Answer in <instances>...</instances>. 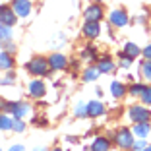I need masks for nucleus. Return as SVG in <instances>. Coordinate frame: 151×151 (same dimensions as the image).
Masks as SVG:
<instances>
[{
    "instance_id": "nucleus-1",
    "label": "nucleus",
    "mask_w": 151,
    "mask_h": 151,
    "mask_svg": "<svg viewBox=\"0 0 151 151\" xmlns=\"http://www.w3.org/2000/svg\"><path fill=\"white\" fill-rule=\"evenodd\" d=\"M27 70L33 76H47V72H49V60H45V58H33V60L27 62Z\"/></svg>"
},
{
    "instance_id": "nucleus-2",
    "label": "nucleus",
    "mask_w": 151,
    "mask_h": 151,
    "mask_svg": "<svg viewBox=\"0 0 151 151\" xmlns=\"http://www.w3.org/2000/svg\"><path fill=\"white\" fill-rule=\"evenodd\" d=\"M114 142H116V145H118L120 149H130V147L134 145L132 132H130V130H126V128L118 130V132H116V138H114Z\"/></svg>"
},
{
    "instance_id": "nucleus-3",
    "label": "nucleus",
    "mask_w": 151,
    "mask_h": 151,
    "mask_svg": "<svg viewBox=\"0 0 151 151\" xmlns=\"http://www.w3.org/2000/svg\"><path fill=\"white\" fill-rule=\"evenodd\" d=\"M6 111L12 112L14 118H23L31 109H29L27 103H6Z\"/></svg>"
},
{
    "instance_id": "nucleus-4",
    "label": "nucleus",
    "mask_w": 151,
    "mask_h": 151,
    "mask_svg": "<svg viewBox=\"0 0 151 151\" xmlns=\"http://www.w3.org/2000/svg\"><path fill=\"white\" fill-rule=\"evenodd\" d=\"M0 23H4V25H10L12 27L16 23V12H14L12 6H0Z\"/></svg>"
},
{
    "instance_id": "nucleus-5",
    "label": "nucleus",
    "mask_w": 151,
    "mask_h": 151,
    "mask_svg": "<svg viewBox=\"0 0 151 151\" xmlns=\"http://www.w3.org/2000/svg\"><path fill=\"white\" fill-rule=\"evenodd\" d=\"M103 6L101 4H91L85 8V19L87 22H101L103 19Z\"/></svg>"
},
{
    "instance_id": "nucleus-6",
    "label": "nucleus",
    "mask_w": 151,
    "mask_h": 151,
    "mask_svg": "<svg viewBox=\"0 0 151 151\" xmlns=\"http://www.w3.org/2000/svg\"><path fill=\"white\" fill-rule=\"evenodd\" d=\"M130 118H132L134 122H149L151 112L143 107H132L130 109Z\"/></svg>"
},
{
    "instance_id": "nucleus-7",
    "label": "nucleus",
    "mask_w": 151,
    "mask_h": 151,
    "mask_svg": "<svg viewBox=\"0 0 151 151\" xmlns=\"http://www.w3.org/2000/svg\"><path fill=\"white\" fill-rule=\"evenodd\" d=\"M109 19H111V23L114 27H124V25H128V14H126L124 10H112L111 16H109Z\"/></svg>"
},
{
    "instance_id": "nucleus-8",
    "label": "nucleus",
    "mask_w": 151,
    "mask_h": 151,
    "mask_svg": "<svg viewBox=\"0 0 151 151\" xmlns=\"http://www.w3.org/2000/svg\"><path fill=\"white\" fill-rule=\"evenodd\" d=\"M12 4H14L12 8H14V12H16V16L25 18V16L31 14V2H29V0H14Z\"/></svg>"
},
{
    "instance_id": "nucleus-9",
    "label": "nucleus",
    "mask_w": 151,
    "mask_h": 151,
    "mask_svg": "<svg viewBox=\"0 0 151 151\" xmlns=\"http://www.w3.org/2000/svg\"><path fill=\"white\" fill-rule=\"evenodd\" d=\"M29 95L31 97H35V99H39V97H43L45 95V91H47V87H45V81H41V80H33V81H29Z\"/></svg>"
},
{
    "instance_id": "nucleus-10",
    "label": "nucleus",
    "mask_w": 151,
    "mask_h": 151,
    "mask_svg": "<svg viewBox=\"0 0 151 151\" xmlns=\"http://www.w3.org/2000/svg\"><path fill=\"white\" fill-rule=\"evenodd\" d=\"M49 68H52V70H64V68H66V56L54 52L52 56L49 58Z\"/></svg>"
},
{
    "instance_id": "nucleus-11",
    "label": "nucleus",
    "mask_w": 151,
    "mask_h": 151,
    "mask_svg": "<svg viewBox=\"0 0 151 151\" xmlns=\"http://www.w3.org/2000/svg\"><path fill=\"white\" fill-rule=\"evenodd\" d=\"M101 33V27H99V22H85L83 25V35L89 37V39H95Z\"/></svg>"
},
{
    "instance_id": "nucleus-12",
    "label": "nucleus",
    "mask_w": 151,
    "mask_h": 151,
    "mask_svg": "<svg viewBox=\"0 0 151 151\" xmlns=\"http://www.w3.org/2000/svg\"><path fill=\"white\" fill-rule=\"evenodd\" d=\"M103 112H105V105L101 101L87 103V116H101Z\"/></svg>"
},
{
    "instance_id": "nucleus-13",
    "label": "nucleus",
    "mask_w": 151,
    "mask_h": 151,
    "mask_svg": "<svg viewBox=\"0 0 151 151\" xmlns=\"http://www.w3.org/2000/svg\"><path fill=\"white\" fill-rule=\"evenodd\" d=\"M91 151H111V143L107 138H97L91 143Z\"/></svg>"
},
{
    "instance_id": "nucleus-14",
    "label": "nucleus",
    "mask_w": 151,
    "mask_h": 151,
    "mask_svg": "<svg viewBox=\"0 0 151 151\" xmlns=\"http://www.w3.org/2000/svg\"><path fill=\"white\" fill-rule=\"evenodd\" d=\"M14 68V58L10 56V52H0V70H12Z\"/></svg>"
},
{
    "instance_id": "nucleus-15",
    "label": "nucleus",
    "mask_w": 151,
    "mask_h": 151,
    "mask_svg": "<svg viewBox=\"0 0 151 151\" xmlns=\"http://www.w3.org/2000/svg\"><path fill=\"white\" fill-rule=\"evenodd\" d=\"M151 126L147 124V122H136V126H134V134H136V136H139V138H145L147 134L151 132Z\"/></svg>"
},
{
    "instance_id": "nucleus-16",
    "label": "nucleus",
    "mask_w": 151,
    "mask_h": 151,
    "mask_svg": "<svg viewBox=\"0 0 151 151\" xmlns=\"http://www.w3.org/2000/svg\"><path fill=\"white\" fill-rule=\"evenodd\" d=\"M111 91H112V97H116V99H122L126 95V87L120 81H112L111 83Z\"/></svg>"
},
{
    "instance_id": "nucleus-17",
    "label": "nucleus",
    "mask_w": 151,
    "mask_h": 151,
    "mask_svg": "<svg viewBox=\"0 0 151 151\" xmlns=\"http://www.w3.org/2000/svg\"><path fill=\"white\" fill-rule=\"evenodd\" d=\"M97 68H99V72H101V74H107V72H112V70H114V64H112L111 58H101V60H99V64H97Z\"/></svg>"
},
{
    "instance_id": "nucleus-18",
    "label": "nucleus",
    "mask_w": 151,
    "mask_h": 151,
    "mask_svg": "<svg viewBox=\"0 0 151 151\" xmlns=\"http://www.w3.org/2000/svg\"><path fill=\"white\" fill-rule=\"evenodd\" d=\"M99 74H101V72H99L97 66H89L87 70L83 72V81H95Z\"/></svg>"
},
{
    "instance_id": "nucleus-19",
    "label": "nucleus",
    "mask_w": 151,
    "mask_h": 151,
    "mask_svg": "<svg viewBox=\"0 0 151 151\" xmlns=\"http://www.w3.org/2000/svg\"><path fill=\"white\" fill-rule=\"evenodd\" d=\"M10 39H12V27H10V25H4V23H0V43L10 41Z\"/></svg>"
},
{
    "instance_id": "nucleus-20",
    "label": "nucleus",
    "mask_w": 151,
    "mask_h": 151,
    "mask_svg": "<svg viewBox=\"0 0 151 151\" xmlns=\"http://www.w3.org/2000/svg\"><path fill=\"white\" fill-rule=\"evenodd\" d=\"M139 52H142V50L138 49V45H134V43H126L124 45V54H128L130 58H136Z\"/></svg>"
},
{
    "instance_id": "nucleus-21",
    "label": "nucleus",
    "mask_w": 151,
    "mask_h": 151,
    "mask_svg": "<svg viewBox=\"0 0 151 151\" xmlns=\"http://www.w3.org/2000/svg\"><path fill=\"white\" fill-rule=\"evenodd\" d=\"M12 122L14 120L6 114H0V130H12Z\"/></svg>"
},
{
    "instance_id": "nucleus-22",
    "label": "nucleus",
    "mask_w": 151,
    "mask_h": 151,
    "mask_svg": "<svg viewBox=\"0 0 151 151\" xmlns=\"http://www.w3.org/2000/svg\"><path fill=\"white\" fill-rule=\"evenodd\" d=\"M142 74H143V78H145L147 81H151V60H145V62H143Z\"/></svg>"
},
{
    "instance_id": "nucleus-23",
    "label": "nucleus",
    "mask_w": 151,
    "mask_h": 151,
    "mask_svg": "<svg viewBox=\"0 0 151 151\" xmlns=\"http://www.w3.org/2000/svg\"><path fill=\"white\" fill-rule=\"evenodd\" d=\"M139 97H142V101L145 103V105H151V87H143Z\"/></svg>"
},
{
    "instance_id": "nucleus-24",
    "label": "nucleus",
    "mask_w": 151,
    "mask_h": 151,
    "mask_svg": "<svg viewBox=\"0 0 151 151\" xmlns=\"http://www.w3.org/2000/svg\"><path fill=\"white\" fill-rule=\"evenodd\" d=\"M12 130H16V132H23V130H25V124H23L19 118H14V122H12Z\"/></svg>"
},
{
    "instance_id": "nucleus-25",
    "label": "nucleus",
    "mask_w": 151,
    "mask_h": 151,
    "mask_svg": "<svg viewBox=\"0 0 151 151\" xmlns=\"http://www.w3.org/2000/svg\"><path fill=\"white\" fill-rule=\"evenodd\" d=\"M130 64H132V58H130L128 54L122 52V54H120V66H122V68H130Z\"/></svg>"
},
{
    "instance_id": "nucleus-26",
    "label": "nucleus",
    "mask_w": 151,
    "mask_h": 151,
    "mask_svg": "<svg viewBox=\"0 0 151 151\" xmlns=\"http://www.w3.org/2000/svg\"><path fill=\"white\" fill-rule=\"evenodd\" d=\"M76 116H87V105H83V103H80L78 105V109H76Z\"/></svg>"
},
{
    "instance_id": "nucleus-27",
    "label": "nucleus",
    "mask_w": 151,
    "mask_h": 151,
    "mask_svg": "<svg viewBox=\"0 0 151 151\" xmlns=\"http://www.w3.org/2000/svg\"><path fill=\"white\" fill-rule=\"evenodd\" d=\"M142 89H143V85L134 83L132 87H130V95H139V93H142Z\"/></svg>"
},
{
    "instance_id": "nucleus-28",
    "label": "nucleus",
    "mask_w": 151,
    "mask_h": 151,
    "mask_svg": "<svg viewBox=\"0 0 151 151\" xmlns=\"http://www.w3.org/2000/svg\"><path fill=\"white\" fill-rule=\"evenodd\" d=\"M132 149H134V151H143V149H145V142H143V139H139V142H134Z\"/></svg>"
},
{
    "instance_id": "nucleus-29",
    "label": "nucleus",
    "mask_w": 151,
    "mask_h": 151,
    "mask_svg": "<svg viewBox=\"0 0 151 151\" xmlns=\"http://www.w3.org/2000/svg\"><path fill=\"white\" fill-rule=\"evenodd\" d=\"M142 52H143V56H145V60H151V45H147Z\"/></svg>"
},
{
    "instance_id": "nucleus-30",
    "label": "nucleus",
    "mask_w": 151,
    "mask_h": 151,
    "mask_svg": "<svg viewBox=\"0 0 151 151\" xmlns=\"http://www.w3.org/2000/svg\"><path fill=\"white\" fill-rule=\"evenodd\" d=\"M8 151H25V147H23V145H19V143H18V145H12Z\"/></svg>"
},
{
    "instance_id": "nucleus-31",
    "label": "nucleus",
    "mask_w": 151,
    "mask_h": 151,
    "mask_svg": "<svg viewBox=\"0 0 151 151\" xmlns=\"http://www.w3.org/2000/svg\"><path fill=\"white\" fill-rule=\"evenodd\" d=\"M33 151H47V147H45V145H41V147H37V149H33Z\"/></svg>"
},
{
    "instance_id": "nucleus-32",
    "label": "nucleus",
    "mask_w": 151,
    "mask_h": 151,
    "mask_svg": "<svg viewBox=\"0 0 151 151\" xmlns=\"http://www.w3.org/2000/svg\"><path fill=\"white\" fill-rule=\"evenodd\" d=\"M143 151H151V145H145V149H143Z\"/></svg>"
},
{
    "instance_id": "nucleus-33",
    "label": "nucleus",
    "mask_w": 151,
    "mask_h": 151,
    "mask_svg": "<svg viewBox=\"0 0 151 151\" xmlns=\"http://www.w3.org/2000/svg\"><path fill=\"white\" fill-rule=\"evenodd\" d=\"M52 151H62V149H52Z\"/></svg>"
},
{
    "instance_id": "nucleus-34",
    "label": "nucleus",
    "mask_w": 151,
    "mask_h": 151,
    "mask_svg": "<svg viewBox=\"0 0 151 151\" xmlns=\"http://www.w3.org/2000/svg\"><path fill=\"white\" fill-rule=\"evenodd\" d=\"M97 2H103V0H97Z\"/></svg>"
}]
</instances>
